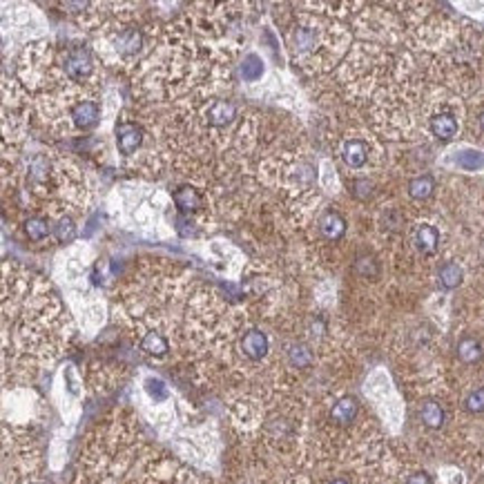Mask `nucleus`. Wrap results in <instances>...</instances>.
Returning a JSON list of instances; mask_svg holds the SVG:
<instances>
[{
	"instance_id": "obj_28",
	"label": "nucleus",
	"mask_w": 484,
	"mask_h": 484,
	"mask_svg": "<svg viewBox=\"0 0 484 484\" xmlns=\"http://www.w3.org/2000/svg\"><path fill=\"white\" fill-rule=\"evenodd\" d=\"M330 484H348L346 480H342V478H339V480H333V482H330Z\"/></svg>"
},
{
	"instance_id": "obj_24",
	"label": "nucleus",
	"mask_w": 484,
	"mask_h": 484,
	"mask_svg": "<svg viewBox=\"0 0 484 484\" xmlns=\"http://www.w3.org/2000/svg\"><path fill=\"white\" fill-rule=\"evenodd\" d=\"M357 273H360L362 277H375L378 275V264H375V259L373 257H360L357 259Z\"/></svg>"
},
{
	"instance_id": "obj_20",
	"label": "nucleus",
	"mask_w": 484,
	"mask_h": 484,
	"mask_svg": "<svg viewBox=\"0 0 484 484\" xmlns=\"http://www.w3.org/2000/svg\"><path fill=\"white\" fill-rule=\"evenodd\" d=\"M54 235L60 241V244H69V241L76 239V226L69 217H60L54 226Z\"/></svg>"
},
{
	"instance_id": "obj_12",
	"label": "nucleus",
	"mask_w": 484,
	"mask_h": 484,
	"mask_svg": "<svg viewBox=\"0 0 484 484\" xmlns=\"http://www.w3.org/2000/svg\"><path fill=\"white\" fill-rule=\"evenodd\" d=\"M415 244L424 255H433L437 250V244H440V235H437V230L433 226L422 223V226L415 230Z\"/></svg>"
},
{
	"instance_id": "obj_22",
	"label": "nucleus",
	"mask_w": 484,
	"mask_h": 484,
	"mask_svg": "<svg viewBox=\"0 0 484 484\" xmlns=\"http://www.w3.org/2000/svg\"><path fill=\"white\" fill-rule=\"evenodd\" d=\"M464 408L469 413H484V387L469 393L467 400H464Z\"/></svg>"
},
{
	"instance_id": "obj_23",
	"label": "nucleus",
	"mask_w": 484,
	"mask_h": 484,
	"mask_svg": "<svg viewBox=\"0 0 484 484\" xmlns=\"http://www.w3.org/2000/svg\"><path fill=\"white\" fill-rule=\"evenodd\" d=\"M241 71H244V78H248V80H257L259 76H262V71H264L262 60H259V58L255 56V54H250V56H246L244 67H241Z\"/></svg>"
},
{
	"instance_id": "obj_2",
	"label": "nucleus",
	"mask_w": 484,
	"mask_h": 484,
	"mask_svg": "<svg viewBox=\"0 0 484 484\" xmlns=\"http://www.w3.org/2000/svg\"><path fill=\"white\" fill-rule=\"evenodd\" d=\"M92 54H89V49L85 47H74V49H69L67 51V56H65V71H67V76L71 80H80V78H85L89 71H92Z\"/></svg>"
},
{
	"instance_id": "obj_15",
	"label": "nucleus",
	"mask_w": 484,
	"mask_h": 484,
	"mask_svg": "<svg viewBox=\"0 0 484 484\" xmlns=\"http://www.w3.org/2000/svg\"><path fill=\"white\" fill-rule=\"evenodd\" d=\"M433 190H435V181H433V176H428V174L415 176L413 181L408 183V194L417 201L428 199V196L433 194Z\"/></svg>"
},
{
	"instance_id": "obj_7",
	"label": "nucleus",
	"mask_w": 484,
	"mask_h": 484,
	"mask_svg": "<svg viewBox=\"0 0 484 484\" xmlns=\"http://www.w3.org/2000/svg\"><path fill=\"white\" fill-rule=\"evenodd\" d=\"M172 201L178 210H181L183 214H190V212H196L203 205V199H201V194L199 190H194V187L190 185H183V187H178V190L172 194Z\"/></svg>"
},
{
	"instance_id": "obj_18",
	"label": "nucleus",
	"mask_w": 484,
	"mask_h": 484,
	"mask_svg": "<svg viewBox=\"0 0 484 484\" xmlns=\"http://www.w3.org/2000/svg\"><path fill=\"white\" fill-rule=\"evenodd\" d=\"M455 163L462 170H469V172H476V170L484 168V154L476 150H462L455 157Z\"/></svg>"
},
{
	"instance_id": "obj_17",
	"label": "nucleus",
	"mask_w": 484,
	"mask_h": 484,
	"mask_svg": "<svg viewBox=\"0 0 484 484\" xmlns=\"http://www.w3.org/2000/svg\"><path fill=\"white\" fill-rule=\"evenodd\" d=\"M25 232H27V237H30L32 241H43V239H47L49 237V221L47 219H43V217H32V219H27L25 223Z\"/></svg>"
},
{
	"instance_id": "obj_26",
	"label": "nucleus",
	"mask_w": 484,
	"mask_h": 484,
	"mask_svg": "<svg viewBox=\"0 0 484 484\" xmlns=\"http://www.w3.org/2000/svg\"><path fill=\"white\" fill-rule=\"evenodd\" d=\"M148 391L154 400H165L168 397V389L161 380H148Z\"/></svg>"
},
{
	"instance_id": "obj_1",
	"label": "nucleus",
	"mask_w": 484,
	"mask_h": 484,
	"mask_svg": "<svg viewBox=\"0 0 484 484\" xmlns=\"http://www.w3.org/2000/svg\"><path fill=\"white\" fill-rule=\"evenodd\" d=\"M141 143H143V130L137 123L123 121L116 125V148H119L121 154L125 157L134 154L141 148Z\"/></svg>"
},
{
	"instance_id": "obj_3",
	"label": "nucleus",
	"mask_w": 484,
	"mask_h": 484,
	"mask_svg": "<svg viewBox=\"0 0 484 484\" xmlns=\"http://www.w3.org/2000/svg\"><path fill=\"white\" fill-rule=\"evenodd\" d=\"M241 351H244V355L248 357V360L259 362L268 355V351H270V342H268L266 333L253 328L244 335V339H241Z\"/></svg>"
},
{
	"instance_id": "obj_29",
	"label": "nucleus",
	"mask_w": 484,
	"mask_h": 484,
	"mask_svg": "<svg viewBox=\"0 0 484 484\" xmlns=\"http://www.w3.org/2000/svg\"><path fill=\"white\" fill-rule=\"evenodd\" d=\"M480 125H482V130H484V114L480 116Z\"/></svg>"
},
{
	"instance_id": "obj_9",
	"label": "nucleus",
	"mask_w": 484,
	"mask_h": 484,
	"mask_svg": "<svg viewBox=\"0 0 484 484\" xmlns=\"http://www.w3.org/2000/svg\"><path fill=\"white\" fill-rule=\"evenodd\" d=\"M455 353H458V360L464 364H478L482 360V344L476 337H462L458 346H455Z\"/></svg>"
},
{
	"instance_id": "obj_21",
	"label": "nucleus",
	"mask_w": 484,
	"mask_h": 484,
	"mask_svg": "<svg viewBox=\"0 0 484 484\" xmlns=\"http://www.w3.org/2000/svg\"><path fill=\"white\" fill-rule=\"evenodd\" d=\"M141 43H143V36H141V32H137V30H128V32H123V36L119 38L121 49H123V51H128V54L139 51Z\"/></svg>"
},
{
	"instance_id": "obj_13",
	"label": "nucleus",
	"mask_w": 484,
	"mask_h": 484,
	"mask_svg": "<svg viewBox=\"0 0 484 484\" xmlns=\"http://www.w3.org/2000/svg\"><path fill=\"white\" fill-rule=\"evenodd\" d=\"M141 351L150 357H165L170 351V344L161 333H148L141 339Z\"/></svg>"
},
{
	"instance_id": "obj_11",
	"label": "nucleus",
	"mask_w": 484,
	"mask_h": 484,
	"mask_svg": "<svg viewBox=\"0 0 484 484\" xmlns=\"http://www.w3.org/2000/svg\"><path fill=\"white\" fill-rule=\"evenodd\" d=\"M431 132L440 141H451L458 134V121L451 114H437L431 119Z\"/></svg>"
},
{
	"instance_id": "obj_8",
	"label": "nucleus",
	"mask_w": 484,
	"mask_h": 484,
	"mask_svg": "<svg viewBox=\"0 0 484 484\" xmlns=\"http://www.w3.org/2000/svg\"><path fill=\"white\" fill-rule=\"evenodd\" d=\"M344 163L348 168H362L366 161H369V146H366L364 141L355 139V141H348L344 146Z\"/></svg>"
},
{
	"instance_id": "obj_14",
	"label": "nucleus",
	"mask_w": 484,
	"mask_h": 484,
	"mask_svg": "<svg viewBox=\"0 0 484 484\" xmlns=\"http://www.w3.org/2000/svg\"><path fill=\"white\" fill-rule=\"evenodd\" d=\"M237 116V107L228 103V101H217L212 103V107L208 110V123L212 125H226Z\"/></svg>"
},
{
	"instance_id": "obj_16",
	"label": "nucleus",
	"mask_w": 484,
	"mask_h": 484,
	"mask_svg": "<svg viewBox=\"0 0 484 484\" xmlns=\"http://www.w3.org/2000/svg\"><path fill=\"white\" fill-rule=\"evenodd\" d=\"M437 277H440L442 288L453 290V288H458V286L462 284V268L458 264L449 262V264H444L440 268V275H437Z\"/></svg>"
},
{
	"instance_id": "obj_6",
	"label": "nucleus",
	"mask_w": 484,
	"mask_h": 484,
	"mask_svg": "<svg viewBox=\"0 0 484 484\" xmlns=\"http://www.w3.org/2000/svg\"><path fill=\"white\" fill-rule=\"evenodd\" d=\"M98 116H101V110L94 101H80L78 105H74L71 110V121L78 130H89L98 123Z\"/></svg>"
},
{
	"instance_id": "obj_4",
	"label": "nucleus",
	"mask_w": 484,
	"mask_h": 484,
	"mask_svg": "<svg viewBox=\"0 0 484 484\" xmlns=\"http://www.w3.org/2000/svg\"><path fill=\"white\" fill-rule=\"evenodd\" d=\"M357 413H360V402L353 395H344L335 402V406L330 408V419L339 426H348L351 422H355Z\"/></svg>"
},
{
	"instance_id": "obj_10",
	"label": "nucleus",
	"mask_w": 484,
	"mask_h": 484,
	"mask_svg": "<svg viewBox=\"0 0 484 484\" xmlns=\"http://www.w3.org/2000/svg\"><path fill=\"white\" fill-rule=\"evenodd\" d=\"M419 419H422V424L426 428H442L444 426V419H446V413L442 404H437V402L428 400L424 402L422 406H419Z\"/></svg>"
},
{
	"instance_id": "obj_27",
	"label": "nucleus",
	"mask_w": 484,
	"mask_h": 484,
	"mask_svg": "<svg viewBox=\"0 0 484 484\" xmlns=\"http://www.w3.org/2000/svg\"><path fill=\"white\" fill-rule=\"evenodd\" d=\"M406 484H433V480H431V476H428V473L417 471V473H413V476L406 480Z\"/></svg>"
},
{
	"instance_id": "obj_19",
	"label": "nucleus",
	"mask_w": 484,
	"mask_h": 484,
	"mask_svg": "<svg viewBox=\"0 0 484 484\" xmlns=\"http://www.w3.org/2000/svg\"><path fill=\"white\" fill-rule=\"evenodd\" d=\"M288 362L295 366V369H308L312 364V353L306 344H292L288 348Z\"/></svg>"
},
{
	"instance_id": "obj_25",
	"label": "nucleus",
	"mask_w": 484,
	"mask_h": 484,
	"mask_svg": "<svg viewBox=\"0 0 484 484\" xmlns=\"http://www.w3.org/2000/svg\"><path fill=\"white\" fill-rule=\"evenodd\" d=\"M371 192H373V183L369 181V178H360V181L353 183V194L357 196V199H369Z\"/></svg>"
},
{
	"instance_id": "obj_5",
	"label": "nucleus",
	"mask_w": 484,
	"mask_h": 484,
	"mask_svg": "<svg viewBox=\"0 0 484 484\" xmlns=\"http://www.w3.org/2000/svg\"><path fill=\"white\" fill-rule=\"evenodd\" d=\"M319 230L328 241H339L346 235V219L335 210H326L319 219Z\"/></svg>"
}]
</instances>
